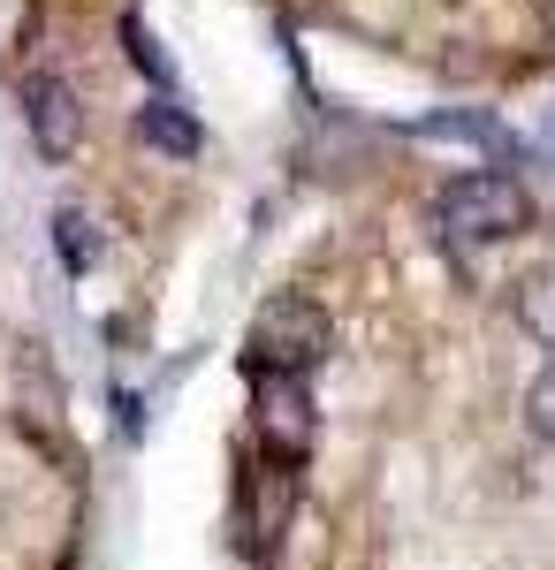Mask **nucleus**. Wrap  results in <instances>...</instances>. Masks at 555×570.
Returning a JSON list of instances; mask_svg holds the SVG:
<instances>
[{
	"mask_svg": "<svg viewBox=\"0 0 555 570\" xmlns=\"http://www.w3.org/2000/svg\"><path fill=\"white\" fill-rule=\"evenodd\" d=\"M328 351H335V320H328L320 297L274 289V297L252 312V335H244V365H252V373H304V381H312V365Z\"/></svg>",
	"mask_w": 555,
	"mask_h": 570,
	"instance_id": "1",
	"label": "nucleus"
},
{
	"mask_svg": "<svg viewBox=\"0 0 555 570\" xmlns=\"http://www.w3.org/2000/svg\"><path fill=\"white\" fill-rule=\"evenodd\" d=\"M434 220L457 236V244H510L533 228V190L510 168H465V176L441 190Z\"/></svg>",
	"mask_w": 555,
	"mask_h": 570,
	"instance_id": "2",
	"label": "nucleus"
},
{
	"mask_svg": "<svg viewBox=\"0 0 555 570\" xmlns=\"http://www.w3.org/2000/svg\"><path fill=\"white\" fill-rule=\"evenodd\" d=\"M252 434L259 456L274 464H304L320 441V411H312V381L304 373H252Z\"/></svg>",
	"mask_w": 555,
	"mask_h": 570,
	"instance_id": "3",
	"label": "nucleus"
},
{
	"mask_svg": "<svg viewBox=\"0 0 555 570\" xmlns=\"http://www.w3.org/2000/svg\"><path fill=\"white\" fill-rule=\"evenodd\" d=\"M244 502H252V556H274V548H282V532H298V518H304L298 464L259 456L252 472H244Z\"/></svg>",
	"mask_w": 555,
	"mask_h": 570,
	"instance_id": "4",
	"label": "nucleus"
},
{
	"mask_svg": "<svg viewBox=\"0 0 555 570\" xmlns=\"http://www.w3.org/2000/svg\"><path fill=\"white\" fill-rule=\"evenodd\" d=\"M23 122H31V145L46 160H69L85 145V99L69 77H31L23 85Z\"/></svg>",
	"mask_w": 555,
	"mask_h": 570,
	"instance_id": "5",
	"label": "nucleus"
},
{
	"mask_svg": "<svg viewBox=\"0 0 555 570\" xmlns=\"http://www.w3.org/2000/svg\"><path fill=\"white\" fill-rule=\"evenodd\" d=\"M411 145H434V153H471V168H487L495 153H510V137L495 115H427L411 122Z\"/></svg>",
	"mask_w": 555,
	"mask_h": 570,
	"instance_id": "6",
	"label": "nucleus"
},
{
	"mask_svg": "<svg viewBox=\"0 0 555 570\" xmlns=\"http://www.w3.org/2000/svg\"><path fill=\"white\" fill-rule=\"evenodd\" d=\"M137 137H145L153 153H168V160H191V153L206 145V130H198V115H191V107H175L168 91H153V99L137 107Z\"/></svg>",
	"mask_w": 555,
	"mask_h": 570,
	"instance_id": "7",
	"label": "nucleus"
},
{
	"mask_svg": "<svg viewBox=\"0 0 555 570\" xmlns=\"http://www.w3.org/2000/svg\"><path fill=\"white\" fill-rule=\"evenodd\" d=\"M510 312H517V327H525L541 351H555V266H541V274H525V282H517Z\"/></svg>",
	"mask_w": 555,
	"mask_h": 570,
	"instance_id": "8",
	"label": "nucleus"
},
{
	"mask_svg": "<svg viewBox=\"0 0 555 570\" xmlns=\"http://www.w3.org/2000/svg\"><path fill=\"white\" fill-rule=\"evenodd\" d=\"M53 252L77 266V274H85V266L99 259V236H91V220L77 214V206H69V214H53Z\"/></svg>",
	"mask_w": 555,
	"mask_h": 570,
	"instance_id": "9",
	"label": "nucleus"
},
{
	"mask_svg": "<svg viewBox=\"0 0 555 570\" xmlns=\"http://www.w3.org/2000/svg\"><path fill=\"white\" fill-rule=\"evenodd\" d=\"M525 426H533V441H548V449H555V357L541 365V381L525 389Z\"/></svg>",
	"mask_w": 555,
	"mask_h": 570,
	"instance_id": "10",
	"label": "nucleus"
},
{
	"mask_svg": "<svg viewBox=\"0 0 555 570\" xmlns=\"http://www.w3.org/2000/svg\"><path fill=\"white\" fill-rule=\"evenodd\" d=\"M123 39H129V61H137L153 85H168V61H160V46H153V31H145L137 16H123Z\"/></svg>",
	"mask_w": 555,
	"mask_h": 570,
	"instance_id": "11",
	"label": "nucleus"
},
{
	"mask_svg": "<svg viewBox=\"0 0 555 570\" xmlns=\"http://www.w3.org/2000/svg\"><path fill=\"white\" fill-rule=\"evenodd\" d=\"M541 23H548V39H555V0H541Z\"/></svg>",
	"mask_w": 555,
	"mask_h": 570,
	"instance_id": "12",
	"label": "nucleus"
}]
</instances>
